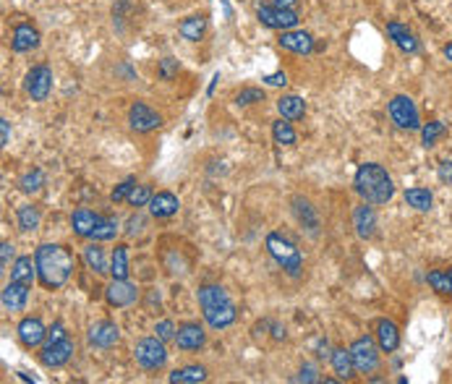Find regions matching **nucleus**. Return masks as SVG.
<instances>
[{"instance_id":"obj_27","label":"nucleus","mask_w":452,"mask_h":384,"mask_svg":"<svg viewBox=\"0 0 452 384\" xmlns=\"http://www.w3.org/2000/svg\"><path fill=\"white\" fill-rule=\"evenodd\" d=\"M178 32H181L183 40L199 42L204 37V32H207V16H204V14H196V16L183 18V21L178 24Z\"/></svg>"},{"instance_id":"obj_53","label":"nucleus","mask_w":452,"mask_h":384,"mask_svg":"<svg viewBox=\"0 0 452 384\" xmlns=\"http://www.w3.org/2000/svg\"><path fill=\"white\" fill-rule=\"evenodd\" d=\"M442 53H444V58H447V60L452 63V42H447V45H444Z\"/></svg>"},{"instance_id":"obj_24","label":"nucleus","mask_w":452,"mask_h":384,"mask_svg":"<svg viewBox=\"0 0 452 384\" xmlns=\"http://www.w3.org/2000/svg\"><path fill=\"white\" fill-rule=\"evenodd\" d=\"M81 259H84L87 270H92V272H97V274L110 272V265H107L105 248H99L97 240H95V243H89V246L81 251Z\"/></svg>"},{"instance_id":"obj_9","label":"nucleus","mask_w":452,"mask_h":384,"mask_svg":"<svg viewBox=\"0 0 452 384\" xmlns=\"http://www.w3.org/2000/svg\"><path fill=\"white\" fill-rule=\"evenodd\" d=\"M129 126L131 131H136V134H149V131L162 126V115L154 110V107H149L146 102L136 100V102L129 107Z\"/></svg>"},{"instance_id":"obj_16","label":"nucleus","mask_w":452,"mask_h":384,"mask_svg":"<svg viewBox=\"0 0 452 384\" xmlns=\"http://www.w3.org/2000/svg\"><path fill=\"white\" fill-rule=\"evenodd\" d=\"M40 48V32L32 24H16L11 32V50L14 53H32Z\"/></svg>"},{"instance_id":"obj_22","label":"nucleus","mask_w":452,"mask_h":384,"mask_svg":"<svg viewBox=\"0 0 452 384\" xmlns=\"http://www.w3.org/2000/svg\"><path fill=\"white\" fill-rule=\"evenodd\" d=\"M377 345L382 353H395L400 348V329L392 319L377 321Z\"/></svg>"},{"instance_id":"obj_4","label":"nucleus","mask_w":452,"mask_h":384,"mask_svg":"<svg viewBox=\"0 0 452 384\" xmlns=\"http://www.w3.org/2000/svg\"><path fill=\"white\" fill-rule=\"evenodd\" d=\"M257 18L259 24L267 29H277V32H288L298 26V11L291 9H277L275 3H259L257 6Z\"/></svg>"},{"instance_id":"obj_45","label":"nucleus","mask_w":452,"mask_h":384,"mask_svg":"<svg viewBox=\"0 0 452 384\" xmlns=\"http://www.w3.org/2000/svg\"><path fill=\"white\" fill-rule=\"evenodd\" d=\"M65 337H68V332H65V324H63V321H55V324L48 329L45 343H58V340H65Z\"/></svg>"},{"instance_id":"obj_28","label":"nucleus","mask_w":452,"mask_h":384,"mask_svg":"<svg viewBox=\"0 0 452 384\" xmlns=\"http://www.w3.org/2000/svg\"><path fill=\"white\" fill-rule=\"evenodd\" d=\"M129 246H123V243H118L113 251V256H110V274H113L115 280H129Z\"/></svg>"},{"instance_id":"obj_18","label":"nucleus","mask_w":452,"mask_h":384,"mask_svg":"<svg viewBox=\"0 0 452 384\" xmlns=\"http://www.w3.org/2000/svg\"><path fill=\"white\" fill-rule=\"evenodd\" d=\"M202 316H204V321H207L212 329H225V327H230V324L235 321L238 311H235L233 301H225V304L207 306V309H202Z\"/></svg>"},{"instance_id":"obj_1","label":"nucleus","mask_w":452,"mask_h":384,"mask_svg":"<svg viewBox=\"0 0 452 384\" xmlns=\"http://www.w3.org/2000/svg\"><path fill=\"white\" fill-rule=\"evenodd\" d=\"M34 262H37V280L45 290L63 288L73 274V267H76L71 251L65 246H58V243H42L34 251Z\"/></svg>"},{"instance_id":"obj_6","label":"nucleus","mask_w":452,"mask_h":384,"mask_svg":"<svg viewBox=\"0 0 452 384\" xmlns=\"http://www.w3.org/2000/svg\"><path fill=\"white\" fill-rule=\"evenodd\" d=\"M389 110V118L395 123L397 128H403V131H421V115H419V107L413 102L408 95H395L389 100L387 105Z\"/></svg>"},{"instance_id":"obj_11","label":"nucleus","mask_w":452,"mask_h":384,"mask_svg":"<svg viewBox=\"0 0 452 384\" xmlns=\"http://www.w3.org/2000/svg\"><path fill=\"white\" fill-rule=\"evenodd\" d=\"M16 337L18 343L24 345V348H37V345L45 343V337H48V329H45V324H42L40 316H24V319L18 321L16 327Z\"/></svg>"},{"instance_id":"obj_44","label":"nucleus","mask_w":452,"mask_h":384,"mask_svg":"<svg viewBox=\"0 0 452 384\" xmlns=\"http://www.w3.org/2000/svg\"><path fill=\"white\" fill-rule=\"evenodd\" d=\"M178 73V60L176 58H162L160 60V79L162 81H173Z\"/></svg>"},{"instance_id":"obj_36","label":"nucleus","mask_w":452,"mask_h":384,"mask_svg":"<svg viewBox=\"0 0 452 384\" xmlns=\"http://www.w3.org/2000/svg\"><path fill=\"white\" fill-rule=\"evenodd\" d=\"M444 131H447V128H444L442 120H429V123H424V126H421V144L426 146V149H431V146L444 137Z\"/></svg>"},{"instance_id":"obj_38","label":"nucleus","mask_w":452,"mask_h":384,"mask_svg":"<svg viewBox=\"0 0 452 384\" xmlns=\"http://www.w3.org/2000/svg\"><path fill=\"white\" fill-rule=\"evenodd\" d=\"M42 186H45V173H42L40 168H34V170H29V173H24V176H21V181H18V188H21L24 193L40 191Z\"/></svg>"},{"instance_id":"obj_32","label":"nucleus","mask_w":452,"mask_h":384,"mask_svg":"<svg viewBox=\"0 0 452 384\" xmlns=\"http://www.w3.org/2000/svg\"><path fill=\"white\" fill-rule=\"evenodd\" d=\"M405 201H408V207L419 209V212H429V209L434 207V193L429 191V188L413 186V188L405 191Z\"/></svg>"},{"instance_id":"obj_14","label":"nucleus","mask_w":452,"mask_h":384,"mask_svg":"<svg viewBox=\"0 0 452 384\" xmlns=\"http://www.w3.org/2000/svg\"><path fill=\"white\" fill-rule=\"evenodd\" d=\"M118 340H121V329H118L115 321L102 319L89 327V343L95 345V348H105L107 351V348L118 345Z\"/></svg>"},{"instance_id":"obj_5","label":"nucleus","mask_w":452,"mask_h":384,"mask_svg":"<svg viewBox=\"0 0 452 384\" xmlns=\"http://www.w3.org/2000/svg\"><path fill=\"white\" fill-rule=\"evenodd\" d=\"M134 358L141 368L146 371H157L168 363V348H165V340L160 337H144L139 340L136 348H134Z\"/></svg>"},{"instance_id":"obj_20","label":"nucleus","mask_w":452,"mask_h":384,"mask_svg":"<svg viewBox=\"0 0 452 384\" xmlns=\"http://www.w3.org/2000/svg\"><path fill=\"white\" fill-rule=\"evenodd\" d=\"M374 204L364 201V204H358L353 209V228L358 233V238H374V233H377V215H374Z\"/></svg>"},{"instance_id":"obj_41","label":"nucleus","mask_w":452,"mask_h":384,"mask_svg":"<svg viewBox=\"0 0 452 384\" xmlns=\"http://www.w3.org/2000/svg\"><path fill=\"white\" fill-rule=\"evenodd\" d=\"M152 188L149 186H141V183H136L134 186V191H131V196H129V204L131 207H146L149 201H152Z\"/></svg>"},{"instance_id":"obj_35","label":"nucleus","mask_w":452,"mask_h":384,"mask_svg":"<svg viewBox=\"0 0 452 384\" xmlns=\"http://www.w3.org/2000/svg\"><path fill=\"white\" fill-rule=\"evenodd\" d=\"M272 139H275V144H283V146H293L298 142V137H296L293 126L288 123V118H280L272 123Z\"/></svg>"},{"instance_id":"obj_10","label":"nucleus","mask_w":452,"mask_h":384,"mask_svg":"<svg viewBox=\"0 0 452 384\" xmlns=\"http://www.w3.org/2000/svg\"><path fill=\"white\" fill-rule=\"evenodd\" d=\"M73 351L76 348H73L71 337H65V340H58V343H45V348L37 353V358H40V363L45 368H60L71 361Z\"/></svg>"},{"instance_id":"obj_42","label":"nucleus","mask_w":452,"mask_h":384,"mask_svg":"<svg viewBox=\"0 0 452 384\" xmlns=\"http://www.w3.org/2000/svg\"><path fill=\"white\" fill-rule=\"evenodd\" d=\"M134 186H136V178H126L123 183H118L110 193V201L113 204H121V201H129L131 191H134Z\"/></svg>"},{"instance_id":"obj_2","label":"nucleus","mask_w":452,"mask_h":384,"mask_svg":"<svg viewBox=\"0 0 452 384\" xmlns=\"http://www.w3.org/2000/svg\"><path fill=\"white\" fill-rule=\"evenodd\" d=\"M353 188L361 199L374 204V207L387 204V201H392V196H395L392 178H389L387 170L382 168V165H377V162H364L361 168L355 170Z\"/></svg>"},{"instance_id":"obj_13","label":"nucleus","mask_w":452,"mask_h":384,"mask_svg":"<svg viewBox=\"0 0 452 384\" xmlns=\"http://www.w3.org/2000/svg\"><path fill=\"white\" fill-rule=\"evenodd\" d=\"M387 34H389V40H392V45H395L400 53H405V55H416V53L421 50L419 37L408 29V24L387 21Z\"/></svg>"},{"instance_id":"obj_34","label":"nucleus","mask_w":452,"mask_h":384,"mask_svg":"<svg viewBox=\"0 0 452 384\" xmlns=\"http://www.w3.org/2000/svg\"><path fill=\"white\" fill-rule=\"evenodd\" d=\"M426 282L439 296H452V267L450 270H431L426 274Z\"/></svg>"},{"instance_id":"obj_31","label":"nucleus","mask_w":452,"mask_h":384,"mask_svg":"<svg viewBox=\"0 0 452 384\" xmlns=\"http://www.w3.org/2000/svg\"><path fill=\"white\" fill-rule=\"evenodd\" d=\"M196 298H199V306H202V309L230 301V296H227V290L222 288V285H202V288L196 290Z\"/></svg>"},{"instance_id":"obj_7","label":"nucleus","mask_w":452,"mask_h":384,"mask_svg":"<svg viewBox=\"0 0 452 384\" xmlns=\"http://www.w3.org/2000/svg\"><path fill=\"white\" fill-rule=\"evenodd\" d=\"M348 351H350V358H353L358 374H374L380 368V345H374L369 335L353 340V345Z\"/></svg>"},{"instance_id":"obj_43","label":"nucleus","mask_w":452,"mask_h":384,"mask_svg":"<svg viewBox=\"0 0 452 384\" xmlns=\"http://www.w3.org/2000/svg\"><path fill=\"white\" fill-rule=\"evenodd\" d=\"M154 332H157V337H160V340H165V343H168V340H176V324H173V321L170 319H162V321H157V324H154Z\"/></svg>"},{"instance_id":"obj_52","label":"nucleus","mask_w":452,"mask_h":384,"mask_svg":"<svg viewBox=\"0 0 452 384\" xmlns=\"http://www.w3.org/2000/svg\"><path fill=\"white\" fill-rule=\"evenodd\" d=\"M277 9H291V11H298V3L301 0H272Z\"/></svg>"},{"instance_id":"obj_3","label":"nucleus","mask_w":452,"mask_h":384,"mask_svg":"<svg viewBox=\"0 0 452 384\" xmlns=\"http://www.w3.org/2000/svg\"><path fill=\"white\" fill-rule=\"evenodd\" d=\"M264 243H267L269 256L275 259L277 265L283 267L288 277H301V270H303V256H301V251L296 248V243H293L291 238H285L283 233H269Z\"/></svg>"},{"instance_id":"obj_26","label":"nucleus","mask_w":452,"mask_h":384,"mask_svg":"<svg viewBox=\"0 0 452 384\" xmlns=\"http://www.w3.org/2000/svg\"><path fill=\"white\" fill-rule=\"evenodd\" d=\"M330 363H332V368H335L338 379H343V382L353 379L355 363H353V358H350V351H345V348H335L330 356Z\"/></svg>"},{"instance_id":"obj_23","label":"nucleus","mask_w":452,"mask_h":384,"mask_svg":"<svg viewBox=\"0 0 452 384\" xmlns=\"http://www.w3.org/2000/svg\"><path fill=\"white\" fill-rule=\"evenodd\" d=\"M99 220H102V215H99V212H92V209L81 207V209H76V212L71 215V228H73V233H76L79 238H89V235L95 233V228H97Z\"/></svg>"},{"instance_id":"obj_49","label":"nucleus","mask_w":452,"mask_h":384,"mask_svg":"<svg viewBox=\"0 0 452 384\" xmlns=\"http://www.w3.org/2000/svg\"><path fill=\"white\" fill-rule=\"evenodd\" d=\"M264 84H269V87H285L288 84V73L285 71H277V73H269V76H264Z\"/></svg>"},{"instance_id":"obj_47","label":"nucleus","mask_w":452,"mask_h":384,"mask_svg":"<svg viewBox=\"0 0 452 384\" xmlns=\"http://www.w3.org/2000/svg\"><path fill=\"white\" fill-rule=\"evenodd\" d=\"M141 228H144V217H141V215H131L129 223H126V235H129V238H134L136 233H141Z\"/></svg>"},{"instance_id":"obj_17","label":"nucleus","mask_w":452,"mask_h":384,"mask_svg":"<svg viewBox=\"0 0 452 384\" xmlns=\"http://www.w3.org/2000/svg\"><path fill=\"white\" fill-rule=\"evenodd\" d=\"M29 285H24V282H14L11 280L6 288H3V296H0V301H3V311H11V314H18L26 309V301H29Z\"/></svg>"},{"instance_id":"obj_21","label":"nucleus","mask_w":452,"mask_h":384,"mask_svg":"<svg viewBox=\"0 0 452 384\" xmlns=\"http://www.w3.org/2000/svg\"><path fill=\"white\" fill-rule=\"evenodd\" d=\"M149 207V212H152V217H157V220H168V217L178 215V209H181V201H178L176 193L170 191H157L152 196V201L146 204Z\"/></svg>"},{"instance_id":"obj_51","label":"nucleus","mask_w":452,"mask_h":384,"mask_svg":"<svg viewBox=\"0 0 452 384\" xmlns=\"http://www.w3.org/2000/svg\"><path fill=\"white\" fill-rule=\"evenodd\" d=\"M11 142V123L6 118L0 120V146H6Z\"/></svg>"},{"instance_id":"obj_40","label":"nucleus","mask_w":452,"mask_h":384,"mask_svg":"<svg viewBox=\"0 0 452 384\" xmlns=\"http://www.w3.org/2000/svg\"><path fill=\"white\" fill-rule=\"evenodd\" d=\"M293 212H296V217H298V223L303 225V228H308L311 233H316V228H319V220H316L314 209H311V204L306 201V209H301V199H293Z\"/></svg>"},{"instance_id":"obj_19","label":"nucleus","mask_w":452,"mask_h":384,"mask_svg":"<svg viewBox=\"0 0 452 384\" xmlns=\"http://www.w3.org/2000/svg\"><path fill=\"white\" fill-rule=\"evenodd\" d=\"M204 343H207V335H204V329L196 321H186V324L178 327L176 332L178 351H199V348H204Z\"/></svg>"},{"instance_id":"obj_33","label":"nucleus","mask_w":452,"mask_h":384,"mask_svg":"<svg viewBox=\"0 0 452 384\" xmlns=\"http://www.w3.org/2000/svg\"><path fill=\"white\" fill-rule=\"evenodd\" d=\"M16 223H18V230H37L42 223V217H40V209L34 207V204H24V207H18L16 212Z\"/></svg>"},{"instance_id":"obj_37","label":"nucleus","mask_w":452,"mask_h":384,"mask_svg":"<svg viewBox=\"0 0 452 384\" xmlns=\"http://www.w3.org/2000/svg\"><path fill=\"white\" fill-rule=\"evenodd\" d=\"M115 235H118V220H115V217L102 215V220L97 223L95 233L89 235V240H97V243H102V240H113Z\"/></svg>"},{"instance_id":"obj_39","label":"nucleus","mask_w":452,"mask_h":384,"mask_svg":"<svg viewBox=\"0 0 452 384\" xmlns=\"http://www.w3.org/2000/svg\"><path fill=\"white\" fill-rule=\"evenodd\" d=\"M264 100H267L264 89H259V87H246V89H241V92L235 95L233 102L238 105V107H249V105L264 102Z\"/></svg>"},{"instance_id":"obj_15","label":"nucleus","mask_w":452,"mask_h":384,"mask_svg":"<svg viewBox=\"0 0 452 384\" xmlns=\"http://www.w3.org/2000/svg\"><path fill=\"white\" fill-rule=\"evenodd\" d=\"M277 45L288 53H296V55H308L314 50V37L303 29H288V32H280Z\"/></svg>"},{"instance_id":"obj_50","label":"nucleus","mask_w":452,"mask_h":384,"mask_svg":"<svg viewBox=\"0 0 452 384\" xmlns=\"http://www.w3.org/2000/svg\"><path fill=\"white\" fill-rule=\"evenodd\" d=\"M439 181L442 183H452V162L444 160L442 165H439Z\"/></svg>"},{"instance_id":"obj_48","label":"nucleus","mask_w":452,"mask_h":384,"mask_svg":"<svg viewBox=\"0 0 452 384\" xmlns=\"http://www.w3.org/2000/svg\"><path fill=\"white\" fill-rule=\"evenodd\" d=\"M296 382H319V376H316V368L311 363H303L301 366V374L296 376Z\"/></svg>"},{"instance_id":"obj_12","label":"nucleus","mask_w":452,"mask_h":384,"mask_svg":"<svg viewBox=\"0 0 452 384\" xmlns=\"http://www.w3.org/2000/svg\"><path fill=\"white\" fill-rule=\"evenodd\" d=\"M139 298V288L134 285V282L129 280H115L105 288V301L110 306H115V309H126V306L136 304Z\"/></svg>"},{"instance_id":"obj_8","label":"nucleus","mask_w":452,"mask_h":384,"mask_svg":"<svg viewBox=\"0 0 452 384\" xmlns=\"http://www.w3.org/2000/svg\"><path fill=\"white\" fill-rule=\"evenodd\" d=\"M24 89L34 102H45L50 97V89H53V71H50V65L45 63L32 65L29 73L24 76Z\"/></svg>"},{"instance_id":"obj_46","label":"nucleus","mask_w":452,"mask_h":384,"mask_svg":"<svg viewBox=\"0 0 452 384\" xmlns=\"http://www.w3.org/2000/svg\"><path fill=\"white\" fill-rule=\"evenodd\" d=\"M14 254H16L14 243H11V240H3V246H0V267H3V270H9Z\"/></svg>"},{"instance_id":"obj_25","label":"nucleus","mask_w":452,"mask_h":384,"mask_svg":"<svg viewBox=\"0 0 452 384\" xmlns=\"http://www.w3.org/2000/svg\"><path fill=\"white\" fill-rule=\"evenodd\" d=\"M34 277H37V262H34L32 256H18L14 267H11V280L14 282H24L32 288Z\"/></svg>"},{"instance_id":"obj_30","label":"nucleus","mask_w":452,"mask_h":384,"mask_svg":"<svg viewBox=\"0 0 452 384\" xmlns=\"http://www.w3.org/2000/svg\"><path fill=\"white\" fill-rule=\"evenodd\" d=\"M207 379V368L204 366H181L168 376V382L173 384H199Z\"/></svg>"},{"instance_id":"obj_29","label":"nucleus","mask_w":452,"mask_h":384,"mask_svg":"<svg viewBox=\"0 0 452 384\" xmlns=\"http://www.w3.org/2000/svg\"><path fill=\"white\" fill-rule=\"evenodd\" d=\"M277 110H280V115L288 120H301L303 118V112H306V102L296 95H285L277 100Z\"/></svg>"}]
</instances>
